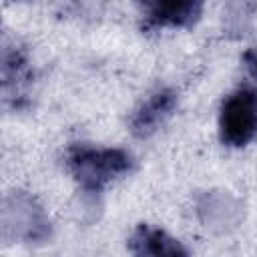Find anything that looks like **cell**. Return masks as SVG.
<instances>
[{"mask_svg": "<svg viewBox=\"0 0 257 257\" xmlns=\"http://www.w3.org/2000/svg\"><path fill=\"white\" fill-rule=\"evenodd\" d=\"M66 165L84 191L98 193L110 181L131 171L133 161L122 149H96L78 145L68 151Z\"/></svg>", "mask_w": 257, "mask_h": 257, "instance_id": "6da1fadb", "label": "cell"}, {"mask_svg": "<svg viewBox=\"0 0 257 257\" xmlns=\"http://www.w3.org/2000/svg\"><path fill=\"white\" fill-rule=\"evenodd\" d=\"M219 135L227 147H245L257 135V90L243 86L231 92L221 106Z\"/></svg>", "mask_w": 257, "mask_h": 257, "instance_id": "7a4b0ae2", "label": "cell"}, {"mask_svg": "<svg viewBox=\"0 0 257 257\" xmlns=\"http://www.w3.org/2000/svg\"><path fill=\"white\" fill-rule=\"evenodd\" d=\"M139 2L145 8L149 24L187 28L199 20L205 0H139Z\"/></svg>", "mask_w": 257, "mask_h": 257, "instance_id": "3957f363", "label": "cell"}, {"mask_svg": "<svg viewBox=\"0 0 257 257\" xmlns=\"http://www.w3.org/2000/svg\"><path fill=\"white\" fill-rule=\"evenodd\" d=\"M177 104V94L169 88H163L159 92H155L147 102L141 104V108L135 112L133 120H131V131L135 137L145 139L151 137L173 112Z\"/></svg>", "mask_w": 257, "mask_h": 257, "instance_id": "277c9868", "label": "cell"}, {"mask_svg": "<svg viewBox=\"0 0 257 257\" xmlns=\"http://www.w3.org/2000/svg\"><path fill=\"white\" fill-rule=\"evenodd\" d=\"M128 251L135 255H187V249L175 237L151 225H139L133 231Z\"/></svg>", "mask_w": 257, "mask_h": 257, "instance_id": "5b68a950", "label": "cell"}, {"mask_svg": "<svg viewBox=\"0 0 257 257\" xmlns=\"http://www.w3.org/2000/svg\"><path fill=\"white\" fill-rule=\"evenodd\" d=\"M14 209H16L14 213L16 235H22L26 239H44L48 235L46 217L28 197H16Z\"/></svg>", "mask_w": 257, "mask_h": 257, "instance_id": "8992f818", "label": "cell"}, {"mask_svg": "<svg viewBox=\"0 0 257 257\" xmlns=\"http://www.w3.org/2000/svg\"><path fill=\"white\" fill-rule=\"evenodd\" d=\"M243 62H245V66H247L249 74H251V76L257 80V46L245 52V56H243Z\"/></svg>", "mask_w": 257, "mask_h": 257, "instance_id": "52a82bcc", "label": "cell"}]
</instances>
